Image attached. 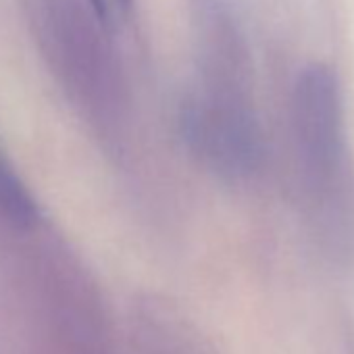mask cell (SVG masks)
Masks as SVG:
<instances>
[{
    "label": "cell",
    "mask_w": 354,
    "mask_h": 354,
    "mask_svg": "<svg viewBox=\"0 0 354 354\" xmlns=\"http://www.w3.org/2000/svg\"><path fill=\"white\" fill-rule=\"evenodd\" d=\"M194 73L180 111L186 148L215 177L250 182L265 165V131L240 0H190Z\"/></svg>",
    "instance_id": "cell-1"
},
{
    "label": "cell",
    "mask_w": 354,
    "mask_h": 354,
    "mask_svg": "<svg viewBox=\"0 0 354 354\" xmlns=\"http://www.w3.org/2000/svg\"><path fill=\"white\" fill-rule=\"evenodd\" d=\"M290 136L302 207L323 252L354 254V160L335 71L306 65L290 96Z\"/></svg>",
    "instance_id": "cell-2"
},
{
    "label": "cell",
    "mask_w": 354,
    "mask_h": 354,
    "mask_svg": "<svg viewBox=\"0 0 354 354\" xmlns=\"http://www.w3.org/2000/svg\"><path fill=\"white\" fill-rule=\"evenodd\" d=\"M42 55L75 109L100 131L121 133L129 119V86L113 34L86 0H32Z\"/></svg>",
    "instance_id": "cell-3"
},
{
    "label": "cell",
    "mask_w": 354,
    "mask_h": 354,
    "mask_svg": "<svg viewBox=\"0 0 354 354\" xmlns=\"http://www.w3.org/2000/svg\"><path fill=\"white\" fill-rule=\"evenodd\" d=\"M127 335L136 354H221L182 304L156 292L138 294L129 302Z\"/></svg>",
    "instance_id": "cell-4"
},
{
    "label": "cell",
    "mask_w": 354,
    "mask_h": 354,
    "mask_svg": "<svg viewBox=\"0 0 354 354\" xmlns=\"http://www.w3.org/2000/svg\"><path fill=\"white\" fill-rule=\"evenodd\" d=\"M0 219L15 230H32L40 219V207L13 160L0 146Z\"/></svg>",
    "instance_id": "cell-5"
},
{
    "label": "cell",
    "mask_w": 354,
    "mask_h": 354,
    "mask_svg": "<svg viewBox=\"0 0 354 354\" xmlns=\"http://www.w3.org/2000/svg\"><path fill=\"white\" fill-rule=\"evenodd\" d=\"M94 17L115 36L131 17L133 0H86Z\"/></svg>",
    "instance_id": "cell-6"
}]
</instances>
